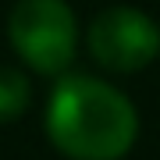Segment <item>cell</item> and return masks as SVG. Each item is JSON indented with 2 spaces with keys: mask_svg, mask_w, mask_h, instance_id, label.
<instances>
[{
  "mask_svg": "<svg viewBox=\"0 0 160 160\" xmlns=\"http://www.w3.org/2000/svg\"><path fill=\"white\" fill-rule=\"evenodd\" d=\"M14 53L39 75H61L75 61L78 25L64 0H18L7 18Z\"/></svg>",
  "mask_w": 160,
  "mask_h": 160,
  "instance_id": "7a4b0ae2",
  "label": "cell"
},
{
  "mask_svg": "<svg viewBox=\"0 0 160 160\" xmlns=\"http://www.w3.org/2000/svg\"><path fill=\"white\" fill-rule=\"evenodd\" d=\"M89 53L107 71L118 75L142 71L160 53V29L139 7H125V4L107 7L89 25Z\"/></svg>",
  "mask_w": 160,
  "mask_h": 160,
  "instance_id": "3957f363",
  "label": "cell"
},
{
  "mask_svg": "<svg viewBox=\"0 0 160 160\" xmlns=\"http://www.w3.org/2000/svg\"><path fill=\"white\" fill-rule=\"evenodd\" d=\"M29 107V78L14 68H0V121H18Z\"/></svg>",
  "mask_w": 160,
  "mask_h": 160,
  "instance_id": "277c9868",
  "label": "cell"
},
{
  "mask_svg": "<svg viewBox=\"0 0 160 160\" xmlns=\"http://www.w3.org/2000/svg\"><path fill=\"white\" fill-rule=\"evenodd\" d=\"M46 135L71 160H121L135 146L139 114L114 86L89 75H68L50 92Z\"/></svg>",
  "mask_w": 160,
  "mask_h": 160,
  "instance_id": "6da1fadb",
  "label": "cell"
}]
</instances>
